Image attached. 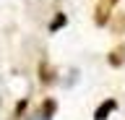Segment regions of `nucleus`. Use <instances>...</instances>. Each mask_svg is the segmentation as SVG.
<instances>
[{"label": "nucleus", "mask_w": 125, "mask_h": 120, "mask_svg": "<svg viewBox=\"0 0 125 120\" xmlns=\"http://www.w3.org/2000/svg\"><path fill=\"white\" fill-rule=\"evenodd\" d=\"M107 63H109V68H123V65H125V44H123V42L109 50Z\"/></svg>", "instance_id": "nucleus-5"}, {"label": "nucleus", "mask_w": 125, "mask_h": 120, "mask_svg": "<svg viewBox=\"0 0 125 120\" xmlns=\"http://www.w3.org/2000/svg\"><path fill=\"white\" fill-rule=\"evenodd\" d=\"M55 112H57V99H55V97H44V99H42V104H39L37 118H39V120H52Z\"/></svg>", "instance_id": "nucleus-4"}, {"label": "nucleus", "mask_w": 125, "mask_h": 120, "mask_svg": "<svg viewBox=\"0 0 125 120\" xmlns=\"http://www.w3.org/2000/svg\"><path fill=\"white\" fill-rule=\"evenodd\" d=\"M37 73H39V84H42V86H52L55 81H57V71H55L47 60H39Z\"/></svg>", "instance_id": "nucleus-2"}, {"label": "nucleus", "mask_w": 125, "mask_h": 120, "mask_svg": "<svg viewBox=\"0 0 125 120\" xmlns=\"http://www.w3.org/2000/svg\"><path fill=\"white\" fill-rule=\"evenodd\" d=\"M115 110H117V99H115V97H107L104 102L96 104V110H94V120H107Z\"/></svg>", "instance_id": "nucleus-3"}, {"label": "nucleus", "mask_w": 125, "mask_h": 120, "mask_svg": "<svg viewBox=\"0 0 125 120\" xmlns=\"http://www.w3.org/2000/svg\"><path fill=\"white\" fill-rule=\"evenodd\" d=\"M120 0H96L94 5V24L96 26H107L109 18H112V11L117 8Z\"/></svg>", "instance_id": "nucleus-1"}, {"label": "nucleus", "mask_w": 125, "mask_h": 120, "mask_svg": "<svg viewBox=\"0 0 125 120\" xmlns=\"http://www.w3.org/2000/svg\"><path fill=\"white\" fill-rule=\"evenodd\" d=\"M26 107H29V97H21V99L16 102V107H13V120H21L23 112H26Z\"/></svg>", "instance_id": "nucleus-7"}, {"label": "nucleus", "mask_w": 125, "mask_h": 120, "mask_svg": "<svg viewBox=\"0 0 125 120\" xmlns=\"http://www.w3.org/2000/svg\"><path fill=\"white\" fill-rule=\"evenodd\" d=\"M65 24H68V16L57 11V13L52 16V21H50V26H47V32H50V34H57V32H60V29H62Z\"/></svg>", "instance_id": "nucleus-6"}]
</instances>
